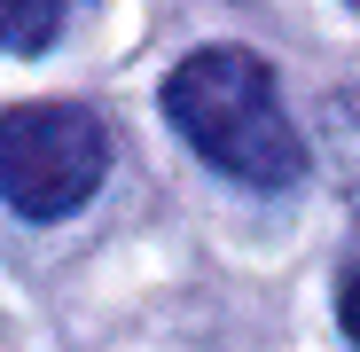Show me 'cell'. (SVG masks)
Instances as JSON below:
<instances>
[{
	"mask_svg": "<svg viewBox=\"0 0 360 352\" xmlns=\"http://www.w3.org/2000/svg\"><path fill=\"white\" fill-rule=\"evenodd\" d=\"M165 117L212 172L243 188H297L306 181V141L290 133L274 71L251 47H196L165 79Z\"/></svg>",
	"mask_w": 360,
	"mask_h": 352,
	"instance_id": "cell-1",
	"label": "cell"
},
{
	"mask_svg": "<svg viewBox=\"0 0 360 352\" xmlns=\"http://www.w3.org/2000/svg\"><path fill=\"white\" fill-rule=\"evenodd\" d=\"M110 172V133L79 102L0 110V204L16 219H71Z\"/></svg>",
	"mask_w": 360,
	"mask_h": 352,
	"instance_id": "cell-2",
	"label": "cell"
},
{
	"mask_svg": "<svg viewBox=\"0 0 360 352\" xmlns=\"http://www.w3.org/2000/svg\"><path fill=\"white\" fill-rule=\"evenodd\" d=\"M321 149H329V172H337V188H345V204L360 219V86L321 102Z\"/></svg>",
	"mask_w": 360,
	"mask_h": 352,
	"instance_id": "cell-3",
	"label": "cell"
},
{
	"mask_svg": "<svg viewBox=\"0 0 360 352\" xmlns=\"http://www.w3.org/2000/svg\"><path fill=\"white\" fill-rule=\"evenodd\" d=\"M79 8L86 0H0V47L8 55H39V47H55V32Z\"/></svg>",
	"mask_w": 360,
	"mask_h": 352,
	"instance_id": "cell-4",
	"label": "cell"
},
{
	"mask_svg": "<svg viewBox=\"0 0 360 352\" xmlns=\"http://www.w3.org/2000/svg\"><path fill=\"white\" fill-rule=\"evenodd\" d=\"M337 321H345V337L360 344V259L345 266V282H337Z\"/></svg>",
	"mask_w": 360,
	"mask_h": 352,
	"instance_id": "cell-5",
	"label": "cell"
}]
</instances>
